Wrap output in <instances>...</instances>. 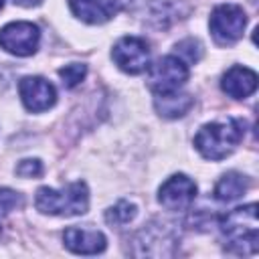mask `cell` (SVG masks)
Here are the masks:
<instances>
[{"label": "cell", "mask_w": 259, "mask_h": 259, "mask_svg": "<svg viewBox=\"0 0 259 259\" xmlns=\"http://www.w3.org/2000/svg\"><path fill=\"white\" fill-rule=\"evenodd\" d=\"M221 233L225 237V245L229 251L239 255H253L257 253L259 241V223H257V204H245L229 210L219 221Z\"/></svg>", "instance_id": "cell-1"}, {"label": "cell", "mask_w": 259, "mask_h": 259, "mask_svg": "<svg viewBox=\"0 0 259 259\" xmlns=\"http://www.w3.org/2000/svg\"><path fill=\"white\" fill-rule=\"evenodd\" d=\"M243 136L245 123L241 119L210 121L198 130L194 136V146L206 160H223L237 148Z\"/></svg>", "instance_id": "cell-2"}, {"label": "cell", "mask_w": 259, "mask_h": 259, "mask_svg": "<svg viewBox=\"0 0 259 259\" xmlns=\"http://www.w3.org/2000/svg\"><path fill=\"white\" fill-rule=\"evenodd\" d=\"M34 204L45 214L59 217H77L89 208V190L85 182H71L61 190L42 186L36 190Z\"/></svg>", "instance_id": "cell-3"}, {"label": "cell", "mask_w": 259, "mask_h": 259, "mask_svg": "<svg viewBox=\"0 0 259 259\" xmlns=\"http://www.w3.org/2000/svg\"><path fill=\"white\" fill-rule=\"evenodd\" d=\"M245 24H247V14L237 4L217 6L210 14V20H208L212 38L223 47L233 45L235 40H239L243 36Z\"/></svg>", "instance_id": "cell-4"}, {"label": "cell", "mask_w": 259, "mask_h": 259, "mask_svg": "<svg viewBox=\"0 0 259 259\" xmlns=\"http://www.w3.org/2000/svg\"><path fill=\"white\" fill-rule=\"evenodd\" d=\"M188 79V67L174 55L158 59L154 65L148 67V87L154 93H168L178 91Z\"/></svg>", "instance_id": "cell-5"}, {"label": "cell", "mask_w": 259, "mask_h": 259, "mask_svg": "<svg viewBox=\"0 0 259 259\" xmlns=\"http://www.w3.org/2000/svg\"><path fill=\"white\" fill-rule=\"evenodd\" d=\"M38 40H40L38 26L26 20L10 22L0 30V47L6 53L16 55V57L34 55L38 49Z\"/></svg>", "instance_id": "cell-6"}, {"label": "cell", "mask_w": 259, "mask_h": 259, "mask_svg": "<svg viewBox=\"0 0 259 259\" xmlns=\"http://www.w3.org/2000/svg\"><path fill=\"white\" fill-rule=\"evenodd\" d=\"M111 57L115 65L130 75H138L150 67V47L140 36L119 38L111 51Z\"/></svg>", "instance_id": "cell-7"}, {"label": "cell", "mask_w": 259, "mask_h": 259, "mask_svg": "<svg viewBox=\"0 0 259 259\" xmlns=\"http://www.w3.org/2000/svg\"><path fill=\"white\" fill-rule=\"evenodd\" d=\"M196 198V184L186 174L170 176L158 190V200L168 210H184Z\"/></svg>", "instance_id": "cell-8"}, {"label": "cell", "mask_w": 259, "mask_h": 259, "mask_svg": "<svg viewBox=\"0 0 259 259\" xmlns=\"http://www.w3.org/2000/svg\"><path fill=\"white\" fill-rule=\"evenodd\" d=\"M18 93L24 103V107L32 113L45 111L55 105L57 101V89L53 83H49L42 77H24L18 83Z\"/></svg>", "instance_id": "cell-9"}, {"label": "cell", "mask_w": 259, "mask_h": 259, "mask_svg": "<svg viewBox=\"0 0 259 259\" xmlns=\"http://www.w3.org/2000/svg\"><path fill=\"white\" fill-rule=\"evenodd\" d=\"M65 247L79 255H97L105 249L107 241L101 231L95 229H81V227H69L63 233Z\"/></svg>", "instance_id": "cell-10"}, {"label": "cell", "mask_w": 259, "mask_h": 259, "mask_svg": "<svg viewBox=\"0 0 259 259\" xmlns=\"http://www.w3.org/2000/svg\"><path fill=\"white\" fill-rule=\"evenodd\" d=\"M71 12L89 24L107 22L117 10L119 0H69Z\"/></svg>", "instance_id": "cell-11"}, {"label": "cell", "mask_w": 259, "mask_h": 259, "mask_svg": "<svg viewBox=\"0 0 259 259\" xmlns=\"http://www.w3.org/2000/svg\"><path fill=\"white\" fill-rule=\"evenodd\" d=\"M221 89L233 99H245L257 89V73L247 67L235 65L223 75Z\"/></svg>", "instance_id": "cell-12"}, {"label": "cell", "mask_w": 259, "mask_h": 259, "mask_svg": "<svg viewBox=\"0 0 259 259\" xmlns=\"http://www.w3.org/2000/svg\"><path fill=\"white\" fill-rule=\"evenodd\" d=\"M194 99L188 93H178V91H168V93H156L154 97V107L162 117L176 119L188 113L192 107Z\"/></svg>", "instance_id": "cell-13"}, {"label": "cell", "mask_w": 259, "mask_h": 259, "mask_svg": "<svg viewBox=\"0 0 259 259\" xmlns=\"http://www.w3.org/2000/svg\"><path fill=\"white\" fill-rule=\"evenodd\" d=\"M249 188V178L239 172H227L219 178L214 186V198L223 202H233L239 196H243Z\"/></svg>", "instance_id": "cell-14"}, {"label": "cell", "mask_w": 259, "mask_h": 259, "mask_svg": "<svg viewBox=\"0 0 259 259\" xmlns=\"http://www.w3.org/2000/svg\"><path fill=\"white\" fill-rule=\"evenodd\" d=\"M138 214V208L134 202H127V200H119L115 202L113 206H109L105 210V221L107 225L111 227H123L127 225L130 221H134V217Z\"/></svg>", "instance_id": "cell-15"}, {"label": "cell", "mask_w": 259, "mask_h": 259, "mask_svg": "<svg viewBox=\"0 0 259 259\" xmlns=\"http://www.w3.org/2000/svg\"><path fill=\"white\" fill-rule=\"evenodd\" d=\"M85 75H87V67L81 63H71V65H65L59 69V77L63 79V85L69 89L77 87L85 79Z\"/></svg>", "instance_id": "cell-16"}, {"label": "cell", "mask_w": 259, "mask_h": 259, "mask_svg": "<svg viewBox=\"0 0 259 259\" xmlns=\"http://www.w3.org/2000/svg\"><path fill=\"white\" fill-rule=\"evenodd\" d=\"M22 204V196L10 188H0V221Z\"/></svg>", "instance_id": "cell-17"}, {"label": "cell", "mask_w": 259, "mask_h": 259, "mask_svg": "<svg viewBox=\"0 0 259 259\" xmlns=\"http://www.w3.org/2000/svg\"><path fill=\"white\" fill-rule=\"evenodd\" d=\"M176 53H180L182 57H186V61L196 63V61L200 59V55H202V47H200L198 40L186 38V40H182V42L176 45Z\"/></svg>", "instance_id": "cell-18"}, {"label": "cell", "mask_w": 259, "mask_h": 259, "mask_svg": "<svg viewBox=\"0 0 259 259\" xmlns=\"http://www.w3.org/2000/svg\"><path fill=\"white\" fill-rule=\"evenodd\" d=\"M16 174L22 178H32V176H40L42 174V164L38 160H22L16 166Z\"/></svg>", "instance_id": "cell-19"}, {"label": "cell", "mask_w": 259, "mask_h": 259, "mask_svg": "<svg viewBox=\"0 0 259 259\" xmlns=\"http://www.w3.org/2000/svg\"><path fill=\"white\" fill-rule=\"evenodd\" d=\"M16 4H20V6H36V4H40L42 0H14Z\"/></svg>", "instance_id": "cell-20"}, {"label": "cell", "mask_w": 259, "mask_h": 259, "mask_svg": "<svg viewBox=\"0 0 259 259\" xmlns=\"http://www.w3.org/2000/svg\"><path fill=\"white\" fill-rule=\"evenodd\" d=\"M2 6H4V0H0V8H2Z\"/></svg>", "instance_id": "cell-21"}]
</instances>
